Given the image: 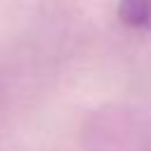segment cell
<instances>
[{"label": "cell", "instance_id": "6da1fadb", "mask_svg": "<svg viewBox=\"0 0 151 151\" xmlns=\"http://www.w3.org/2000/svg\"><path fill=\"white\" fill-rule=\"evenodd\" d=\"M118 19L127 28L151 33V0H120Z\"/></svg>", "mask_w": 151, "mask_h": 151}]
</instances>
